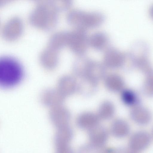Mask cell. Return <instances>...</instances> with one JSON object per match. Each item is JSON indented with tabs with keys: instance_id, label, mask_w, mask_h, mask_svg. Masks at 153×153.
<instances>
[{
	"instance_id": "cell-1",
	"label": "cell",
	"mask_w": 153,
	"mask_h": 153,
	"mask_svg": "<svg viewBox=\"0 0 153 153\" xmlns=\"http://www.w3.org/2000/svg\"><path fill=\"white\" fill-rule=\"evenodd\" d=\"M59 9L53 0H45L40 2L31 15V23L38 29L51 30L56 24Z\"/></svg>"
},
{
	"instance_id": "cell-2",
	"label": "cell",
	"mask_w": 153,
	"mask_h": 153,
	"mask_svg": "<svg viewBox=\"0 0 153 153\" xmlns=\"http://www.w3.org/2000/svg\"><path fill=\"white\" fill-rule=\"evenodd\" d=\"M24 76L23 68L16 59L10 56L0 57V87L9 88L18 85Z\"/></svg>"
},
{
	"instance_id": "cell-3",
	"label": "cell",
	"mask_w": 153,
	"mask_h": 153,
	"mask_svg": "<svg viewBox=\"0 0 153 153\" xmlns=\"http://www.w3.org/2000/svg\"><path fill=\"white\" fill-rule=\"evenodd\" d=\"M85 37L83 30L75 29L67 32V46L75 53L79 55L84 51Z\"/></svg>"
},
{
	"instance_id": "cell-4",
	"label": "cell",
	"mask_w": 153,
	"mask_h": 153,
	"mask_svg": "<svg viewBox=\"0 0 153 153\" xmlns=\"http://www.w3.org/2000/svg\"><path fill=\"white\" fill-rule=\"evenodd\" d=\"M150 137L145 131H138L134 134L130 138L129 146L133 151H139L146 148L149 145Z\"/></svg>"
},
{
	"instance_id": "cell-5",
	"label": "cell",
	"mask_w": 153,
	"mask_h": 153,
	"mask_svg": "<svg viewBox=\"0 0 153 153\" xmlns=\"http://www.w3.org/2000/svg\"><path fill=\"white\" fill-rule=\"evenodd\" d=\"M108 133L103 127L97 125L91 128L90 139L92 145L96 148L102 147L108 139Z\"/></svg>"
},
{
	"instance_id": "cell-6",
	"label": "cell",
	"mask_w": 153,
	"mask_h": 153,
	"mask_svg": "<svg viewBox=\"0 0 153 153\" xmlns=\"http://www.w3.org/2000/svg\"><path fill=\"white\" fill-rule=\"evenodd\" d=\"M40 60L45 68L50 69L55 68L58 61V51L48 47L41 53Z\"/></svg>"
},
{
	"instance_id": "cell-7",
	"label": "cell",
	"mask_w": 153,
	"mask_h": 153,
	"mask_svg": "<svg viewBox=\"0 0 153 153\" xmlns=\"http://www.w3.org/2000/svg\"><path fill=\"white\" fill-rule=\"evenodd\" d=\"M130 116L135 122L140 124L148 123L151 119V114L146 108L141 106H135L130 111Z\"/></svg>"
},
{
	"instance_id": "cell-8",
	"label": "cell",
	"mask_w": 153,
	"mask_h": 153,
	"mask_svg": "<svg viewBox=\"0 0 153 153\" xmlns=\"http://www.w3.org/2000/svg\"><path fill=\"white\" fill-rule=\"evenodd\" d=\"M22 31V27L21 24H9L4 27L3 32V36L6 40L13 41L20 37Z\"/></svg>"
},
{
	"instance_id": "cell-9",
	"label": "cell",
	"mask_w": 153,
	"mask_h": 153,
	"mask_svg": "<svg viewBox=\"0 0 153 153\" xmlns=\"http://www.w3.org/2000/svg\"><path fill=\"white\" fill-rule=\"evenodd\" d=\"M67 32H61L53 34L50 38L48 47L58 51L67 46Z\"/></svg>"
},
{
	"instance_id": "cell-10",
	"label": "cell",
	"mask_w": 153,
	"mask_h": 153,
	"mask_svg": "<svg viewBox=\"0 0 153 153\" xmlns=\"http://www.w3.org/2000/svg\"><path fill=\"white\" fill-rule=\"evenodd\" d=\"M112 134L117 137H122L127 135L129 132V127L125 120L117 119L112 123L111 128Z\"/></svg>"
},
{
	"instance_id": "cell-11",
	"label": "cell",
	"mask_w": 153,
	"mask_h": 153,
	"mask_svg": "<svg viewBox=\"0 0 153 153\" xmlns=\"http://www.w3.org/2000/svg\"><path fill=\"white\" fill-rule=\"evenodd\" d=\"M114 108L112 103L109 101L103 102L100 105L97 114L100 118L108 119L113 115Z\"/></svg>"
},
{
	"instance_id": "cell-12",
	"label": "cell",
	"mask_w": 153,
	"mask_h": 153,
	"mask_svg": "<svg viewBox=\"0 0 153 153\" xmlns=\"http://www.w3.org/2000/svg\"><path fill=\"white\" fill-rule=\"evenodd\" d=\"M121 98L123 102L128 105H135L138 101V98L135 94L129 90H126L123 92Z\"/></svg>"
},
{
	"instance_id": "cell-13",
	"label": "cell",
	"mask_w": 153,
	"mask_h": 153,
	"mask_svg": "<svg viewBox=\"0 0 153 153\" xmlns=\"http://www.w3.org/2000/svg\"><path fill=\"white\" fill-rule=\"evenodd\" d=\"M59 9H65L71 5L72 0H53Z\"/></svg>"
},
{
	"instance_id": "cell-14",
	"label": "cell",
	"mask_w": 153,
	"mask_h": 153,
	"mask_svg": "<svg viewBox=\"0 0 153 153\" xmlns=\"http://www.w3.org/2000/svg\"><path fill=\"white\" fill-rule=\"evenodd\" d=\"M34 0L35 1H38L39 2H40L42 1H44L45 0Z\"/></svg>"
}]
</instances>
